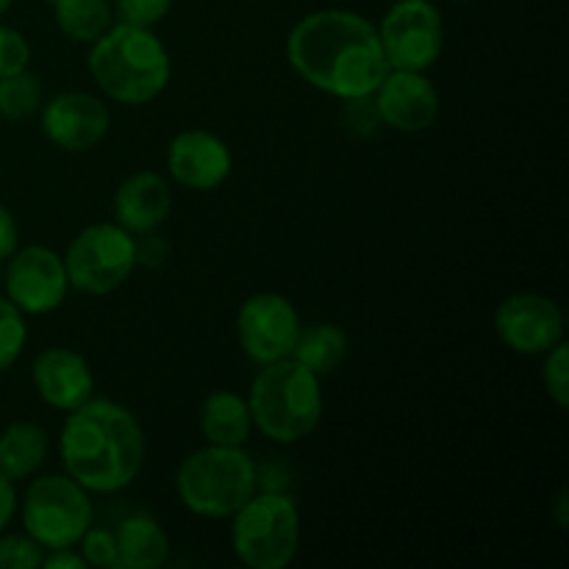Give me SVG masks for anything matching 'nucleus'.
I'll return each instance as SVG.
<instances>
[{"mask_svg":"<svg viewBox=\"0 0 569 569\" xmlns=\"http://www.w3.org/2000/svg\"><path fill=\"white\" fill-rule=\"evenodd\" d=\"M87 70L100 98L131 109L159 100L172 81L170 48L156 28L122 20L89 44Z\"/></svg>","mask_w":569,"mask_h":569,"instance_id":"3","label":"nucleus"},{"mask_svg":"<svg viewBox=\"0 0 569 569\" xmlns=\"http://www.w3.org/2000/svg\"><path fill=\"white\" fill-rule=\"evenodd\" d=\"M303 328L298 306L281 292H253L237 311V342L256 367L289 359Z\"/></svg>","mask_w":569,"mask_h":569,"instance_id":"11","label":"nucleus"},{"mask_svg":"<svg viewBox=\"0 0 569 569\" xmlns=\"http://www.w3.org/2000/svg\"><path fill=\"white\" fill-rule=\"evenodd\" d=\"M44 548L26 531L0 533V569H42Z\"/></svg>","mask_w":569,"mask_h":569,"instance_id":"26","label":"nucleus"},{"mask_svg":"<svg viewBox=\"0 0 569 569\" xmlns=\"http://www.w3.org/2000/svg\"><path fill=\"white\" fill-rule=\"evenodd\" d=\"M72 292L103 298L128 283L139 267L137 237L109 222H89L76 233L61 253Z\"/></svg>","mask_w":569,"mask_h":569,"instance_id":"8","label":"nucleus"},{"mask_svg":"<svg viewBox=\"0 0 569 569\" xmlns=\"http://www.w3.org/2000/svg\"><path fill=\"white\" fill-rule=\"evenodd\" d=\"M31 67V44L26 33L0 22V78L14 76Z\"/></svg>","mask_w":569,"mask_h":569,"instance_id":"29","label":"nucleus"},{"mask_svg":"<svg viewBox=\"0 0 569 569\" xmlns=\"http://www.w3.org/2000/svg\"><path fill=\"white\" fill-rule=\"evenodd\" d=\"M389 70L428 72L445 50V20L433 0H395L376 22Z\"/></svg>","mask_w":569,"mask_h":569,"instance_id":"9","label":"nucleus"},{"mask_svg":"<svg viewBox=\"0 0 569 569\" xmlns=\"http://www.w3.org/2000/svg\"><path fill=\"white\" fill-rule=\"evenodd\" d=\"M492 328L503 348L526 359H539L567 339L565 309L542 292H515L500 300Z\"/></svg>","mask_w":569,"mask_h":569,"instance_id":"12","label":"nucleus"},{"mask_svg":"<svg viewBox=\"0 0 569 569\" xmlns=\"http://www.w3.org/2000/svg\"><path fill=\"white\" fill-rule=\"evenodd\" d=\"M120 569H159L170 561V533L150 511H133L114 528Z\"/></svg>","mask_w":569,"mask_h":569,"instance_id":"19","label":"nucleus"},{"mask_svg":"<svg viewBox=\"0 0 569 569\" xmlns=\"http://www.w3.org/2000/svg\"><path fill=\"white\" fill-rule=\"evenodd\" d=\"M383 128L415 137L437 126L442 98L428 72L420 70H387L376 92L370 94Z\"/></svg>","mask_w":569,"mask_h":569,"instance_id":"14","label":"nucleus"},{"mask_svg":"<svg viewBox=\"0 0 569 569\" xmlns=\"http://www.w3.org/2000/svg\"><path fill=\"white\" fill-rule=\"evenodd\" d=\"M114 17L131 26L156 28L172 11L176 0H114Z\"/></svg>","mask_w":569,"mask_h":569,"instance_id":"28","label":"nucleus"},{"mask_svg":"<svg viewBox=\"0 0 569 569\" xmlns=\"http://www.w3.org/2000/svg\"><path fill=\"white\" fill-rule=\"evenodd\" d=\"M231 550L248 569H287L298 559L303 520L287 489L259 487L231 517Z\"/></svg>","mask_w":569,"mask_h":569,"instance_id":"6","label":"nucleus"},{"mask_svg":"<svg viewBox=\"0 0 569 569\" xmlns=\"http://www.w3.org/2000/svg\"><path fill=\"white\" fill-rule=\"evenodd\" d=\"M31 383L37 398L59 415H70L94 398V370L87 356L67 345H48L31 365Z\"/></svg>","mask_w":569,"mask_h":569,"instance_id":"16","label":"nucleus"},{"mask_svg":"<svg viewBox=\"0 0 569 569\" xmlns=\"http://www.w3.org/2000/svg\"><path fill=\"white\" fill-rule=\"evenodd\" d=\"M50 459L48 428L33 420H17L0 431V472L14 483L31 481Z\"/></svg>","mask_w":569,"mask_h":569,"instance_id":"20","label":"nucleus"},{"mask_svg":"<svg viewBox=\"0 0 569 569\" xmlns=\"http://www.w3.org/2000/svg\"><path fill=\"white\" fill-rule=\"evenodd\" d=\"M17 509H20V492H17V483L0 472V533L14 522Z\"/></svg>","mask_w":569,"mask_h":569,"instance_id":"32","label":"nucleus"},{"mask_svg":"<svg viewBox=\"0 0 569 569\" xmlns=\"http://www.w3.org/2000/svg\"><path fill=\"white\" fill-rule=\"evenodd\" d=\"M164 164L172 187L214 192L231 178L233 153L220 133L209 128H183L167 144Z\"/></svg>","mask_w":569,"mask_h":569,"instance_id":"15","label":"nucleus"},{"mask_svg":"<svg viewBox=\"0 0 569 569\" xmlns=\"http://www.w3.org/2000/svg\"><path fill=\"white\" fill-rule=\"evenodd\" d=\"M44 103L42 81L31 70L0 78V117L11 122L31 120Z\"/></svg>","mask_w":569,"mask_h":569,"instance_id":"23","label":"nucleus"},{"mask_svg":"<svg viewBox=\"0 0 569 569\" xmlns=\"http://www.w3.org/2000/svg\"><path fill=\"white\" fill-rule=\"evenodd\" d=\"M37 117L42 137L64 153H89L111 131V111L106 98L83 89H67L53 98H44Z\"/></svg>","mask_w":569,"mask_h":569,"instance_id":"13","label":"nucleus"},{"mask_svg":"<svg viewBox=\"0 0 569 569\" xmlns=\"http://www.w3.org/2000/svg\"><path fill=\"white\" fill-rule=\"evenodd\" d=\"M11 6H14V0H0V17H6L11 11Z\"/></svg>","mask_w":569,"mask_h":569,"instance_id":"35","label":"nucleus"},{"mask_svg":"<svg viewBox=\"0 0 569 569\" xmlns=\"http://www.w3.org/2000/svg\"><path fill=\"white\" fill-rule=\"evenodd\" d=\"M172 203V183L164 172L137 170L117 187L111 198V220L133 237H148L170 220Z\"/></svg>","mask_w":569,"mask_h":569,"instance_id":"17","label":"nucleus"},{"mask_svg":"<svg viewBox=\"0 0 569 569\" xmlns=\"http://www.w3.org/2000/svg\"><path fill=\"white\" fill-rule=\"evenodd\" d=\"M342 106H345V128H350V131L361 133V137H370V133H376L378 128H383L370 98L342 100Z\"/></svg>","mask_w":569,"mask_h":569,"instance_id":"30","label":"nucleus"},{"mask_svg":"<svg viewBox=\"0 0 569 569\" xmlns=\"http://www.w3.org/2000/svg\"><path fill=\"white\" fill-rule=\"evenodd\" d=\"M450 3H472V0H450Z\"/></svg>","mask_w":569,"mask_h":569,"instance_id":"36","label":"nucleus"},{"mask_svg":"<svg viewBox=\"0 0 569 569\" xmlns=\"http://www.w3.org/2000/svg\"><path fill=\"white\" fill-rule=\"evenodd\" d=\"M198 428L203 433L206 445L244 448L256 431L248 398L233 392V389H214L200 403Z\"/></svg>","mask_w":569,"mask_h":569,"instance_id":"18","label":"nucleus"},{"mask_svg":"<svg viewBox=\"0 0 569 569\" xmlns=\"http://www.w3.org/2000/svg\"><path fill=\"white\" fill-rule=\"evenodd\" d=\"M28 345V317L0 295V376L22 359Z\"/></svg>","mask_w":569,"mask_h":569,"instance_id":"24","label":"nucleus"},{"mask_svg":"<svg viewBox=\"0 0 569 569\" xmlns=\"http://www.w3.org/2000/svg\"><path fill=\"white\" fill-rule=\"evenodd\" d=\"M20 248V226L6 203H0V264Z\"/></svg>","mask_w":569,"mask_h":569,"instance_id":"31","label":"nucleus"},{"mask_svg":"<svg viewBox=\"0 0 569 569\" xmlns=\"http://www.w3.org/2000/svg\"><path fill=\"white\" fill-rule=\"evenodd\" d=\"M70 292L64 259L48 244H20L3 261V295L26 317L53 315Z\"/></svg>","mask_w":569,"mask_h":569,"instance_id":"10","label":"nucleus"},{"mask_svg":"<svg viewBox=\"0 0 569 569\" xmlns=\"http://www.w3.org/2000/svg\"><path fill=\"white\" fill-rule=\"evenodd\" d=\"M42 569H87L78 548H59V550H44Z\"/></svg>","mask_w":569,"mask_h":569,"instance_id":"33","label":"nucleus"},{"mask_svg":"<svg viewBox=\"0 0 569 569\" xmlns=\"http://www.w3.org/2000/svg\"><path fill=\"white\" fill-rule=\"evenodd\" d=\"M350 356V337L337 322H303L289 359L326 378L337 372Z\"/></svg>","mask_w":569,"mask_h":569,"instance_id":"21","label":"nucleus"},{"mask_svg":"<svg viewBox=\"0 0 569 569\" xmlns=\"http://www.w3.org/2000/svg\"><path fill=\"white\" fill-rule=\"evenodd\" d=\"M244 398L256 431L281 448L306 442L326 415L322 378L295 359L261 365Z\"/></svg>","mask_w":569,"mask_h":569,"instance_id":"4","label":"nucleus"},{"mask_svg":"<svg viewBox=\"0 0 569 569\" xmlns=\"http://www.w3.org/2000/svg\"><path fill=\"white\" fill-rule=\"evenodd\" d=\"M76 548H78V553H81L83 565L87 567L120 569V553H117L114 528H100L92 522Z\"/></svg>","mask_w":569,"mask_h":569,"instance_id":"27","label":"nucleus"},{"mask_svg":"<svg viewBox=\"0 0 569 569\" xmlns=\"http://www.w3.org/2000/svg\"><path fill=\"white\" fill-rule=\"evenodd\" d=\"M48 3L61 37L87 48L114 22L111 0H48Z\"/></svg>","mask_w":569,"mask_h":569,"instance_id":"22","label":"nucleus"},{"mask_svg":"<svg viewBox=\"0 0 569 569\" xmlns=\"http://www.w3.org/2000/svg\"><path fill=\"white\" fill-rule=\"evenodd\" d=\"M259 489V465L244 448L203 445L176 470L178 503L200 520H228Z\"/></svg>","mask_w":569,"mask_h":569,"instance_id":"5","label":"nucleus"},{"mask_svg":"<svg viewBox=\"0 0 569 569\" xmlns=\"http://www.w3.org/2000/svg\"><path fill=\"white\" fill-rule=\"evenodd\" d=\"M17 517L22 531L37 539L44 550L76 548L94 522V503L92 495L61 470L33 476L22 492Z\"/></svg>","mask_w":569,"mask_h":569,"instance_id":"7","label":"nucleus"},{"mask_svg":"<svg viewBox=\"0 0 569 569\" xmlns=\"http://www.w3.org/2000/svg\"><path fill=\"white\" fill-rule=\"evenodd\" d=\"M287 61L295 76L328 98H370L389 64L376 22L350 9H317L292 26Z\"/></svg>","mask_w":569,"mask_h":569,"instance_id":"1","label":"nucleus"},{"mask_svg":"<svg viewBox=\"0 0 569 569\" xmlns=\"http://www.w3.org/2000/svg\"><path fill=\"white\" fill-rule=\"evenodd\" d=\"M556 522H559V528H567V489L561 487L559 495H556Z\"/></svg>","mask_w":569,"mask_h":569,"instance_id":"34","label":"nucleus"},{"mask_svg":"<svg viewBox=\"0 0 569 569\" xmlns=\"http://www.w3.org/2000/svg\"><path fill=\"white\" fill-rule=\"evenodd\" d=\"M148 437L128 406L111 398L87 400L64 415L59 431L61 470L89 495H120L139 478Z\"/></svg>","mask_w":569,"mask_h":569,"instance_id":"2","label":"nucleus"},{"mask_svg":"<svg viewBox=\"0 0 569 569\" xmlns=\"http://www.w3.org/2000/svg\"><path fill=\"white\" fill-rule=\"evenodd\" d=\"M542 359V389L559 411L569 409V342H559Z\"/></svg>","mask_w":569,"mask_h":569,"instance_id":"25","label":"nucleus"}]
</instances>
